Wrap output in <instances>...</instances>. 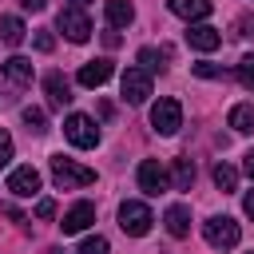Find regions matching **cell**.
<instances>
[{
  "instance_id": "5bb4252c",
  "label": "cell",
  "mask_w": 254,
  "mask_h": 254,
  "mask_svg": "<svg viewBox=\"0 0 254 254\" xmlns=\"http://www.w3.org/2000/svg\"><path fill=\"white\" fill-rule=\"evenodd\" d=\"M167 8H171L175 16H183L187 24H194V20H206V16H210V0H167Z\"/></svg>"
},
{
  "instance_id": "8992f818",
  "label": "cell",
  "mask_w": 254,
  "mask_h": 254,
  "mask_svg": "<svg viewBox=\"0 0 254 254\" xmlns=\"http://www.w3.org/2000/svg\"><path fill=\"white\" fill-rule=\"evenodd\" d=\"M151 127H155L159 135H175V131L183 127V107H179V99H159V103L151 107Z\"/></svg>"
},
{
  "instance_id": "ba28073f",
  "label": "cell",
  "mask_w": 254,
  "mask_h": 254,
  "mask_svg": "<svg viewBox=\"0 0 254 254\" xmlns=\"http://www.w3.org/2000/svg\"><path fill=\"white\" fill-rule=\"evenodd\" d=\"M135 179H139V190H147V194H163V190H167V183H171V175L163 171V163H159V159H143Z\"/></svg>"
},
{
  "instance_id": "4316f807",
  "label": "cell",
  "mask_w": 254,
  "mask_h": 254,
  "mask_svg": "<svg viewBox=\"0 0 254 254\" xmlns=\"http://www.w3.org/2000/svg\"><path fill=\"white\" fill-rule=\"evenodd\" d=\"M8 159H12V135L0 127V171L8 167Z\"/></svg>"
},
{
  "instance_id": "52a82bcc",
  "label": "cell",
  "mask_w": 254,
  "mask_h": 254,
  "mask_svg": "<svg viewBox=\"0 0 254 254\" xmlns=\"http://www.w3.org/2000/svg\"><path fill=\"white\" fill-rule=\"evenodd\" d=\"M119 87H123V99H127V103H147V95H151V71L127 67L123 79H119Z\"/></svg>"
},
{
  "instance_id": "4fadbf2b",
  "label": "cell",
  "mask_w": 254,
  "mask_h": 254,
  "mask_svg": "<svg viewBox=\"0 0 254 254\" xmlns=\"http://www.w3.org/2000/svg\"><path fill=\"white\" fill-rule=\"evenodd\" d=\"M44 91H48V103H52V107H67V103H71V83H67L60 71H48V75H44Z\"/></svg>"
},
{
  "instance_id": "9a60e30c",
  "label": "cell",
  "mask_w": 254,
  "mask_h": 254,
  "mask_svg": "<svg viewBox=\"0 0 254 254\" xmlns=\"http://www.w3.org/2000/svg\"><path fill=\"white\" fill-rule=\"evenodd\" d=\"M163 222H167V230H171V238H187V234H190V210H187L183 202H175V206H167V214H163Z\"/></svg>"
},
{
  "instance_id": "7402d4cb",
  "label": "cell",
  "mask_w": 254,
  "mask_h": 254,
  "mask_svg": "<svg viewBox=\"0 0 254 254\" xmlns=\"http://www.w3.org/2000/svg\"><path fill=\"white\" fill-rule=\"evenodd\" d=\"M230 127L234 131H254V107H246V103L230 107Z\"/></svg>"
},
{
  "instance_id": "e0dca14e",
  "label": "cell",
  "mask_w": 254,
  "mask_h": 254,
  "mask_svg": "<svg viewBox=\"0 0 254 254\" xmlns=\"http://www.w3.org/2000/svg\"><path fill=\"white\" fill-rule=\"evenodd\" d=\"M24 20L20 16H0V44H8V48H16V44H24Z\"/></svg>"
},
{
  "instance_id": "8fae6325",
  "label": "cell",
  "mask_w": 254,
  "mask_h": 254,
  "mask_svg": "<svg viewBox=\"0 0 254 254\" xmlns=\"http://www.w3.org/2000/svg\"><path fill=\"white\" fill-rule=\"evenodd\" d=\"M187 44H190L194 52H214V48L222 44V32L210 28V24H190V28H187Z\"/></svg>"
},
{
  "instance_id": "f546056e",
  "label": "cell",
  "mask_w": 254,
  "mask_h": 254,
  "mask_svg": "<svg viewBox=\"0 0 254 254\" xmlns=\"http://www.w3.org/2000/svg\"><path fill=\"white\" fill-rule=\"evenodd\" d=\"M20 4H24V8H28V12H40V8H44V4H48V0H20Z\"/></svg>"
},
{
  "instance_id": "7a4b0ae2",
  "label": "cell",
  "mask_w": 254,
  "mask_h": 254,
  "mask_svg": "<svg viewBox=\"0 0 254 254\" xmlns=\"http://www.w3.org/2000/svg\"><path fill=\"white\" fill-rule=\"evenodd\" d=\"M202 238H206L214 250H234V246H238V238H242V230H238V222H234V218L214 214V218H206V222H202Z\"/></svg>"
},
{
  "instance_id": "7c38bea8",
  "label": "cell",
  "mask_w": 254,
  "mask_h": 254,
  "mask_svg": "<svg viewBox=\"0 0 254 254\" xmlns=\"http://www.w3.org/2000/svg\"><path fill=\"white\" fill-rule=\"evenodd\" d=\"M111 71H115L111 60H87V64L79 67V83H83V87H103V83L111 79Z\"/></svg>"
},
{
  "instance_id": "ac0fdd59",
  "label": "cell",
  "mask_w": 254,
  "mask_h": 254,
  "mask_svg": "<svg viewBox=\"0 0 254 254\" xmlns=\"http://www.w3.org/2000/svg\"><path fill=\"white\" fill-rule=\"evenodd\" d=\"M190 183H194V163L190 159H175L171 163V187L175 190H190Z\"/></svg>"
},
{
  "instance_id": "484cf974",
  "label": "cell",
  "mask_w": 254,
  "mask_h": 254,
  "mask_svg": "<svg viewBox=\"0 0 254 254\" xmlns=\"http://www.w3.org/2000/svg\"><path fill=\"white\" fill-rule=\"evenodd\" d=\"M190 71H194V75H202V79H222V75H226L218 64H190Z\"/></svg>"
},
{
  "instance_id": "ffe728a7",
  "label": "cell",
  "mask_w": 254,
  "mask_h": 254,
  "mask_svg": "<svg viewBox=\"0 0 254 254\" xmlns=\"http://www.w3.org/2000/svg\"><path fill=\"white\" fill-rule=\"evenodd\" d=\"M167 60H171V48H139V64H143V71H159Z\"/></svg>"
},
{
  "instance_id": "cb8c5ba5",
  "label": "cell",
  "mask_w": 254,
  "mask_h": 254,
  "mask_svg": "<svg viewBox=\"0 0 254 254\" xmlns=\"http://www.w3.org/2000/svg\"><path fill=\"white\" fill-rule=\"evenodd\" d=\"M24 123H28V131H36V135H44V131H48V119H44V111H40V107H24Z\"/></svg>"
},
{
  "instance_id": "6da1fadb",
  "label": "cell",
  "mask_w": 254,
  "mask_h": 254,
  "mask_svg": "<svg viewBox=\"0 0 254 254\" xmlns=\"http://www.w3.org/2000/svg\"><path fill=\"white\" fill-rule=\"evenodd\" d=\"M52 179H56L60 190H75V187H91V183H95V171H91V167H79L75 159L52 155Z\"/></svg>"
},
{
  "instance_id": "d6986e66",
  "label": "cell",
  "mask_w": 254,
  "mask_h": 254,
  "mask_svg": "<svg viewBox=\"0 0 254 254\" xmlns=\"http://www.w3.org/2000/svg\"><path fill=\"white\" fill-rule=\"evenodd\" d=\"M4 75H8L12 83H32V60H24V56L4 60Z\"/></svg>"
},
{
  "instance_id": "f1b7e54d",
  "label": "cell",
  "mask_w": 254,
  "mask_h": 254,
  "mask_svg": "<svg viewBox=\"0 0 254 254\" xmlns=\"http://www.w3.org/2000/svg\"><path fill=\"white\" fill-rule=\"evenodd\" d=\"M52 214H56V202L52 198H40L36 202V218H52Z\"/></svg>"
},
{
  "instance_id": "2e32d148",
  "label": "cell",
  "mask_w": 254,
  "mask_h": 254,
  "mask_svg": "<svg viewBox=\"0 0 254 254\" xmlns=\"http://www.w3.org/2000/svg\"><path fill=\"white\" fill-rule=\"evenodd\" d=\"M103 16H107L111 28H127L135 20V8H131V0H107L103 4Z\"/></svg>"
},
{
  "instance_id": "3957f363",
  "label": "cell",
  "mask_w": 254,
  "mask_h": 254,
  "mask_svg": "<svg viewBox=\"0 0 254 254\" xmlns=\"http://www.w3.org/2000/svg\"><path fill=\"white\" fill-rule=\"evenodd\" d=\"M151 222H155V214H151V206H147V202H135V198H127V202L119 206V226H123V234H131V238H143V234L151 230Z\"/></svg>"
},
{
  "instance_id": "4dcf8cb0",
  "label": "cell",
  "mask_w": 254,
  "mask_h": 254,
  "mask_svg": "<svg viewBox=\"0 0 254 254\" xmlns=\"http://www.w3.org/2000/svg\"><path fill=\"white\" fill-rule=\"evenodd\" d=\"M242 171H246V175L254 179V151H246V163H242Z\"/></svg>"
},
{
  "instance_id": "277c9868",
  "label": "cell",
  "mask_w": 254,
  "mask_h": 254,
  "mask_svg": "<svg viewBox=\"0 0 254 254\" xmlns=\"http://www.w3.org/2000/svg\"><path fill=\"white\" fill-rule=\"evenodd\" d=\"M56 28L71 40V44H83L87 36H91V20H87V12L83 8H75V4H67V8H60V16H56Z\"/></svg>"
},
{
  "instance_id": "d6a6232c",
  "label": "cell",
  "mask_w": 254,
  "mask_h": 254,
  "mask_svg": "<svg viewBox=\"0 0 254 254\" xmlns=\"http://www.w3.org/2000/svg\"><path fill=\"white\" fill-rule=\"evenodd\" d=\"M71 4H75V8H83V4H91V0H71Z\"/></svg>"
},
{
  "instance_id": "5b68a950",
  "label": "cell",
  "mask_w": 254,
  "mask_h": 254,
  "mask_svg": "<svg viewBox=\"0 0 254 254\" xmlns=\"http://www.w3.org/2000/svg\"><path fill=\"white\" fill-rule=\"evenodd\" d=\"M64 135H67L71 147H83V151L99 143V127H95V119H91V115H79V111L64 119Z\"/></svg>"
},
{
  "instance_id": "83f0119b",
  "label": "cell",
  "mask_w": 254,
  "mask_h": 254,
  "mask_svg": "<svg viewBox=\"0 0 254 254\" xmlns=\"http://www.w3.org/2000/svg\"><path fill=\"white\" fill-rule=\"evenodd\" d=\"M52 48H56V36H52L48 28H40V32H36V52H52Z\"/></svg>"
},
{
  "instance_id": "1f68e13d",
  "label": "cell",
  "mask_w": 254,
  "mask_h": 254,
  "mask_svg": "<svg viewBox=\"0 0 254 254\" xmlns=\"http://www.w3.org/2000/svg\"><path fill=\"white\" fill-rule=\"evenodd\" d=\"M242 210H246V214H250V218H254V190H250V194H246V198H242Z\"/></svg>"
},
{
  "instance_id": "30bf717a",
  "label": "cell",
  "mask_w": 254,
  "mask_h": 254,
  "mask_svg": "<svg viewBox=\"0 0 254 254\" xmlns=\"http://www.w3.org/2000/svg\"><path fill=\"white\" fill-rule=\"evenodd\" d=\"M91 222H95V206H91V202H75V206L60 218V230H64V234H79V230H87Z\"/></svg>"
},
{
  "instance_id": "d4e9b609",
  "label": "cell",
  "mask_w": 254,
  "mask_h": 254,
  "mask_svg": "<svg viewBox=\"0 0 254 254\" xmlns=\"http://www.w3.org/2000/svg\"><path fill=\"white\" fill-rule=\"evenodd\" d=\"M75 254H107V238L91 234V238H83V242H79V250H75Z\"/></svg>"
},
{
  "instance_id": "44dd1931",
  "label": "cell",
  "mask_w": 254,
  "mask_h": 254,
  "mask_svg": "<svg viewBox=\"0 0 254 254\" xmlns=\"http://www.w3.org/2000/svg\"><path fill=\"white\" fill-rule=\"evenodd\" d=\"M214 187L226 194V190H234L238 187V171L230 167V163H214Z\"/></svg>"
},
{
  "instance_id": "9c48e42d",
  "label": "cell",
  "mask_w": 254,
  "mask_h": 254,
  "mask_svg": "<svg viewBox=\"0 0 254 254\" xmlns=\"http://www.w3.org/2000/svg\"><path fill=\"white\" fill-rule=\"evenodd\" d=\"M8 190H12L16 198H32V194L40 190V171H36L32 163H24V167H16V171L8 175Z\"/></svg>"
},
{
  "instance_id": "603a6c76",
  "label": "cell",
  "mask_w": 254,
  "mask_h": 254,
  "mask_svg": "<svg viewBox=\"0 0 254 254\" xmlns=\"http://www.w3.org/2000/svg\"><path fill=\"white\" fill-rule=\"evenodd\" d=\"M234 75L242 79V87H250V91H254V52H246V56L238 60V67H234Z\"/></svg>"
}]
</instances>
